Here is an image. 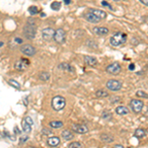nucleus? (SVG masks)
Returning <instances> with one entry per match:
<instances>
[{
  "label": "nucleus",
  "mask_w": 148,
  "mask_h": 148,
  "mask_svg": "<svg viewBox=\"0 0 148 148\" xmlns=\"http://www.w3.org/2000/svg\"><path fill=\"white\" fill-rule=\"evenodd\" d=\"M68 148H82V146H81V143L74 141V142H71L70 144L68 145Z\"/></svg>",
  "instance_id": "c85d7f7f"
},
{
  "label": "nucleus",
  "mask_w": 148,
  "mask_h": 148,
  "mask_svg": "<svg viewBox=\"0 0 148 148\" xmlns=\"http://www.w3.org/2000/svg\"><path fill=\"white\" fill-rule=\"evenodd\" d=\"M123 87V84H121V81L116 80V79H111L107 82V88L111 91L116 92V91H120Z\"/></svg>",
  "instance_id": "39448f33"
},
{
  "label": "nucleus",
  "mask_w": 148,
  "mask_h": 148,
  "mask_svg": "<svg viewBox=\"0 0 148 148\" xmlns=\"http://www.w3.org/2000/svg\"><path fill=\"white\" fill-rule=\"evenodd\" d=\"M60 143V139L57 136H51L47 138V145L51 147H56Z\"/></svg>",
  "instance_id": "4468645a"
},
{
  "label": "nucleus",
  "mask_w": 148,
  "mask_h": 148,
  "mask_svg": "<svg viewBox=\"0 0 148 148\" xmlns=\"http://www.w3.org/2000/svg\"><path fill=\"white\" fill-rule=\"evenodd\" d=\"M8 82H9V84H10V85L12 86V87L16 88V89H17V90H19V89H20V88H21V85L19 84V83H18V82H17V81H16V80L10 79V80L8 81Z\"/></svg>",
  "instance_id": "bb28decb"
},
{
  "label": "nucleus",
  "mask_w": 148,
  "mask_h": 148,
  "mask_svg": "<svg viewBox=\"0 0 148 148\" xmlns=\"http://www.w3.org/2000/svg\"><path fill=\"white\" fill-rule=\"evenodd\" d=\"M61 136L63 137L64 140H71L74 137V134L71 132V130H66L62 131V133H61Z\"/></svg>",
  "instance_id": "a211bd4d"
},
{
  "label": "nucleus",
  "mask_w": 148,
  "mask_h": 148,
  "mask_svg": "<svg viewBox=\"0 0 148 148\" xmlns=\"http://www.w3.org/2000/svg\"><path fill=\"white\" fill-rule=\"evenodd\" d=\"M36 26L32 25V24H27V25L24 27V35H25L26 39L28 40H34L36 37Z\"/></svg>",
  "instance_id": "7ed1b4c3"
},
{
  "label": "nucleus",
  "mask_w": 148,
  "mask_h": 148,
  "mask_svg": "<svg viewBox=\"0 0 148 148\" xmlns=\"http://www.w3.org/2000/svg\"><path fill=\"white\" fill-rule=\"evenodd\" d=\"M22 126H23V131H24V132H26V133H30L31 130H32V125H29V123L25 120H23Z\"/></svg>",
  "instance_id": "412c9836"
},
{
  "label": "nucleus",
  "mask_w": 148,
  "mask_h": 148,
  "mask_svg": "<svg viewBox=\"0 0 148 148\" xmlns=\"http://www.w3.org/2000/svg\"><path fill=\"white\" fill-rule=\"evenodd\" d=\"M93 32L98 36H104L109 34V29L105 27H95L93 29Z\"/></svg>",
  "instance_id": "dca6fc26"
},
{
  "label": "nucleus",
  "mask_w": 148,
  "mask_h": 148,
  "mask_svg": "<svg viewBox=\"0 0 148 148\" xmlns=\"http://www.w3.org/2000/svg\"><path fill=\"white\" fill-rule=\"evenodd\" d=\"M29 64H30V61H29L28 59L22 58V59L18 60L17 62L14 64V67H15V69H17V70H19V71H23V70H25V69L27 68V66H29Z\"/></svg>",
  "instance_id": "9b49d317"
},
{
  "label": "nucleus",
  "mask_w": 148,
  "mask_h": 148,
  "mask_svg": "<svg viewBox=\"0 0 148 148\" xmlns=\"http://www.w3.org/2000/svg\"><path fill=\"white\" fill-rule=\"evenodd\" d=\"M126 39H127V36L125 33H116L111 37L110 42L114 47H120L126 42Z\"/></svg>",
  "instance_id": "f257e3e1"
},
{
  "label": "nucleus",
  "mask_w": 148,
  "mask_h": 148,
  "mask_svg": "<svg viewBox=\"0 0 148 148\" xmlns=\"http://www.w3.org/2000/svg\"><path fill=\"white\" fill-rule=\"evenodd\" d=\"M3 46V42H0V47H2Z\"/></svg>",
  "instance_id": "79ce46f5"
},
{
  "label": "nucleus",
  "mask_w": 148,
  "mask_h": 148,
  "mask_svg": "<svg viewBox=\"0 0 148 148\" xmlns=\"http://www.w3.org/2000/svg\"><path fill=\"white\" fill-rule=\"evenodd\" d=\"M24 120H25L26 121H27V123H29V125H34V121H33V119L31 118V116H26V118L24 119Z\"/></svg>",
  "instance_id": "2f4dec72"
},
{
  "label": "nucleus",
  "mask_w": 148,
  "mask_h": 148,
  "mask_svg": "<svg viewBox=\"0 0 148 148\" xmlns=\"http://www.w3.org/2000/svg\"><path fill=\"white\" fill-rule=\"evenodd\" d=\"M84 61L88 66H92V67H94V66L97 65V63H98V60H97L96 57L89 56L84 57Z\"/></svg>",
  "instance_id": "2eb2a0df"
},
{
  "label": "nucleus",
  "mask_w": 148,
  "mask_h": 148,
  "mask_svg": "<svg viewBox=\"0 0 148 148\" xmlns=\"http://www.w3.org/2000/svg\"><path fill=\"white\" fill-rule=\"evenodd\" d=\"M140 2L143 4V5H145V6H148V0H139Z\"/></svg>",
  "instance_id": "f704fd0d"
},
{
  "label": "nucleus",
  "mask_w": 148,
  "mask_h": 148,
  "mask_svg": "<svg viewBox=\"0 0 148 148\" xmlns=\"http://www.w3.org/2000/svg\"><path fill=\"white\" fill-rule=\"evenodd\" d=\"M106 71L108 73L112 74V75H118V74L121 71V67L119 62H114V63H112L107 66Z\"/></svg>",
  "instance_id": "0eeeda50"
},
{
  "label": "nucleus",
  "mask_w": 148,
  "mask_h": 148,
  "mask_svg": "<svg viewBox=\"0 0 148 148\" xmlns=\"http://www.w3.org/2000/svg\"><path fill=\"white\" fill-rule=\"evenodd\" d=\"M54 33H56V31H54L52 28H45L42 32V39H44L45 40L49 42V40H51L52 39H53Z\"/></svg>",
  "instance_id": "1a4fd4ad"
},
{
  "label": "nucleus",
  "mask_w": 148,
  "mask_h": 148,
  "mask_svg": "<svg viewBox=\"0 0 148 148\" xmlns=\"http://www.w3.org/2000/svg\"><path fill=\"white\" fill-rule=\"evenodd\" d=\"M113 148H125V147H123V145H121V144H116V145H114Z\"/></svg>",
  "instance_id": "e433bc0d"
},
{
  "label": "nucleus",
  "mask_w": 148,
  "mask_h": 148,
  "mask_svg": "<svg viewBox=\"0 0 148 148\" xmlns=\"http://www.w3.org/2000/svg\"><path fill=\"white\" fill-rule=\"evenodd\" d=\"M40 15H42V17H45V16H46V14H45V13H42Z\"/></svg>",
  "instance_id": "a19ab883"
},
{
  "label": "nucleus",
  "mask_w": 148,
  "mask_h": 148,
  "mask_svg": "<svg viewBox=\"0 0 148 148\" xmlns=\"http://www.w3.org/2000/svg\"><path fill=\"white\" fill-rule=\"evenodd\" d=\"M114 1H120V0H114Z\"/></svg>",
  "instance_id": "37998d69"
},
{
  "label": "nucleus",
  "mask_w": 148,
  "mask_h": 148,
  "mask_svg": "<svg viewBox=\"0 0 148 148\" xmlns=\"http://www.w3.org/2000/svg\"><path fill=\"white\" fill-rule=\"evenodd\" d=\"M131 110H132L133 113L135 114H139L141 113L143 107H144V104H143L142 101H140V100L138 99H133L130 101V104Z\"/></svg>",
  "instance_id": "20e7f679"
},
{
  "label": "nucleus",
  "mask_w": 148,
  "mask_h": 148,
  "mask_svg": "<svg viewBox=\"0 0 148 148\" xmlns=\"http://www.w3.org/2000/svg\"><path fill=\"white\" fill-rule=\"evenodd\" d=\"M109 96V93L105 90H98L96 92V97L97 98H105V97H108Z\"/></svg>",
  "instance_id": "393cba45"
},
{
  "label": "nucleus",
  "mask_w": 148,
  "mask_h": 148,
  "mask_svg": "<svg viewBox=\"0 0 148 148\" xmlns=\"http://www.w3.org/2000/svg\"><path fill=\"white\" fill-rule=\"evenodd\" d=\"M65 105H66V100L62 96L53 97V99L51 101V107L54 111H61L62 109H64Z\"/></svg>",
  "instance_id": "f03ea898"
},
{
  "label": "nucleus",
  "mask_w": 148,
  "mask_h": 148,
  "mask_svg": "<svg viewBox=\"0 0 148 148\" xmlns=\"http://www.w3.org/2000/svg\"><path fill=\"white\" fill-rule=\"evenodd\" d=\"M85 19L88 21V22H90V23H93V24H96V23H99L100 21V19L97 17V16H95L94 14L91 13V12H88V13H86V15H85Z\"/></svg>",
  "instance_id": "ddd939ff"
},
{
  "label": "nucleus",
  "mask_w": 148,
  "mask_h": 148,
  "mask_svg": "<svg viewBox=\"0 0 148 148\" xmlns=\"http://www.w3.org/2000/svg\"><path fill=\"white\" fill-rule=\"evenodd\" d=\"M103 118L106 119V120L112 119V113H110V112H105V113L103 114Z\"/></svg>",
  "instance_id": "7c9ffc66"
},
{
  "label": "nucleus",
  "mask_w": 148,
  "mask_h": 148,
  "mask_svg": "<svg viewBox=\"0 0 148 148\" xmlns=\"http://www.w3.org/2000/svg\"><path fill=\"white\" fill-rule=\"evenodd\" d=\"M20 51L22 53H24L25 56H33L36 54L37 52V49H36L35 47L31 46V45H24V46L21 47Z\"/></svg>",
  "instance_id": "6e6552de"
},
{
  "label": "nucleus",
  "mask_w": 148,
  "mask_h": 148,
  "mask_svg": "<svg viewBox=\"0 0 148 148\" xmlns=\"http://www.w3.org/2000/svg\"><path fill=\"white\" fill-rule=\"evenodd\" d=\"M102 5H103V6H107V7H109V8L113 9V7H112L111 5H110V4H109L107 1H102Z\"/></svg>",
  "instance_id": "473e14b6"
},
{
  "label": "nucleus",
  "mask_w": 148,
  "mask_h": 148,
  "mask_svg": "<svg viewBox=\"0 0 148 148\" xmlns=\"http://www.w3.org/2000/svg\"><path fill=\"white\" fill-rule=\"evenodd\" d=\"M27 139H28V136H26L25 138H21V140H20V144H22L23 142H25Z\"/></svg>",
  "instance_id": "c9c22d12"
},
{
  "label": "nucleus",
  "mask_w": 148,
  "mask_h": 148,
  "mask_svg": "<svg viewBox=\"0 0 148 148\" xmlns=\"http://www.w3.org/2000/svg\"><path fill=\"white\" fill-rule=\"evenodd\" d=\"M146 135V131L143 128H137L136 130L134 131V136L136 138H142Z\"/></svg>",
  "instance_id": "aec40b11"
},
{
  "label": "nucleus",
  "mask_w": 148,
  "mask_h": 148,
  "mask_svg": "<svg viewBox=\"0 0 148 148\" xmlns=\"http://www.w3.org/2000/svg\"><path fill=\"white\" fill-rule=\"evenodd\" d=\"M49 125H51L52 128H59L63 126V123L60 121H53L49 123Z\"/></svg>",
  "instance_id": "4be33fe9"
},
{
  "label": "nucleus",
  "mask_w": 148,
  "mask_h": 148,
  "mask_svg": "<svg viewBox=\"0 0 148 148\" xmlns=\"http://www.w3.org/2000/svg\"><path fill=\"white\" fill-rule=\"evenodd\" d=\"M29 12H30V14H32V15H36V14L39 13V9L36 6H31L30 8H29Z\"/></svg>",
  "instance_id": "cd10ccee"
},
{
  "label": "nucleus",
  "mask_w": 148,
  "mask_h": 148,
  "mask_svg": "<svg viewBox=\"0 0 148 148\" xmlns=\"http://www.w3.org/2000/svg\"><path fill=\"white\" fill-rule=\"evenodd\" d=\"M116 113L120 116H125V114H130V110L125 106H119L116 108Z\"/></svg>",
  "instance_id": "f3484780"
},
{
  "label": "nucleus",
  "mask_w": 148,
  "mask_h": 148,
  "mask_svg": "<svg viewBox=\"0 0 148 148\" xmlns=\"http://www.w3.org/2000/svg\"><path fill=\"white\" fill-rule=\"evenodd\" d=\"M15 42H17V44H22L23 42V40L20 39V38H15Z\"/></svg>",
  "instance_id": "72a5a7b5"
},
{
  "label": "nucleus",
  "mask_w": 148,
  "mask_h": 148,
  "mask_svg": "<svg viewBox=\"0 0 148 148\" xmlns=\"http://www.w3.org/2000/svg\"><path fill=\"white\" fill-rule=\"evenodd\" d=\"M39 77H40V80H42V81H44V82H46V81H47V80L49 79L51 75H49V72H46V71H44V72H40V73Z\"/></svg>",
  "instance_id": "5701e85b"
},
{
  "label": "nucleus",
  "mask_w": 148,
  "mask_h": 148,
  "mask_svg": "<svg viewBox=\"0 0 148 148\" xmlns=\"http://www.w3.org/2000/svg\"><path fill=\"white\" fill-rule=\"evenodd\" d=\"M58 67L60 68V69H62V70L68 71V72H74V68L70 65V64H68V63H66V62L60 63L58 65Z\"/></svg>",
  "instance_id": "6ab92c4d"
},
{
  "label": "nucleus",
  "mask_w": 148,
  "mask_h": 148,
  "mask_svg": "<svg viewBox=\"0 0 148 148\" xmlns=\"http://www.w3.org/2000/svg\"><path fill=\"white\" fill-rule=\"evenodd\" d=\"M71 130L74 132L79 133V134H84V133L88 132V127L85 125H81V123H74L71 126Z\"/></svg>",
  "instance_id": "9d476101"
},
{
  "label": "nucleus",
  "mask_w": 148,
  "mask_h": 148,
  "mask_svg": "<svg viewBox=\"0 0 148 148\" xmlns=\"http://www.w3.org/2000/svg\"><path fill=\"white\" fill-rule=\"evenodd\" d=\"M15 132H16V133H20V131L18 130V127H17V126L15 127Z\"/></svg>",
  "instance_id": "ea45409f"
},
{
  "label": "nucleus",
  "mask_w": 148,
  "mask_h": 148,
  "mask_svg": "<svg viewBox=\"0 0 148 148\" xmlns=\"http://www.w3.org/2000/svg\"><path fill=\"white\" fill-rule=\"evenodd\" d=\"M60 7H61V3H60V2H58V1L52 2L51 5V8L52 9V10H54V11L59 10V9H60Z\"/></svg>",
  "instance_id": "a878e982"
},
{
  "label": "nucleus",
  "mask_w": 148,
  "mask_h": 148,
  "mask_svg": "<svg viewBox=\"0 0 148 148\" xmlns=\"http://www.w3.org/2000/svg\"><path fill=\"white\" fill-rule=\"evenodd\" d=\"M136 96L139 97V98H145V99H148V94L141 91V90H139V91L136 92Z\"/></svg>",
  "instance_id": "c756f323"
},
{
  "label": "nucleus",
  "mask_w": 148,
  "mask_h": 148,
  "mask_svg": "<svg viewBox=\"0 0 148 148\" xmlns=\"http://www.w3.org/2000/svg\"><path fill=\"white\" fill-rule=\"evenodd\" d=\"M101 139L105 142H112L114 140V138L112 135L107 134V133H103V134L101 135Z\"/></svg>",
  "instance_id": "b1692460"
},
{
  "label": "nucleus",
  "mask_w": 148,
  "mask_h": 148,
  "mask_svg": "<svg viewBox=\"0 0 148 148\" xmlns=\"http://www.w3.org/2000/svg\"><path fill=\"white\" fill-rule=\"evenodd\" d=\"M91 13L94 14L95 16H97L100 20H104V19L107 18V13L103 10H100V9H90L89 10Z\"/></svg>",
  "instance_id": "f8f14e48"
},
{
  "label": "nucleus",
  "mask_w": 148,
  "mask_h": 148,
  "mask_svg": "<svg viewBox=\"0 0 148 148\" xmlns=\"http://www.w3.org/2000/svg\"><path fill=\"white\" fill-rule=\"evenodd\" d=\"M134 68H135V65H134V64H130V70H133Z\"/></svg>",
  "instance_id": "58836bf2"
},
{
  "label": "nucleus",
  "mask_w": 148,
  "mask_h": 148,
  "mask_svg": "<svg viewBox=\"0 0 148 148\" xmlns=\"http://www.w3.org/2000/svg\"><path fill=\"white\" fill-rule=\"evenodd\" d=\"M63 1H64V3H65L66 5H68V4L71 3V0H63Z\"/></svg>",
  "instance_id": "4c0bfd02"
},
{
  "label": "nucleus",
  "mask_w": 148,
  "mask_h": 148,
  "mask_svg": "<svg viewBox=\"0 0 148 148\" xmlns=\"http://www.w3.org/2000/svg\"><path fill=\"white\" fill-rule=\"evenodd\" d=\"M65 38H66L65 31L61 28L57 29V30L56 31V33H54V37H53L56 42H57V44H59V45L63 44V42H65Z\"/></svg>",
  "instance_id": "423d86ee"
}]
</instances>
